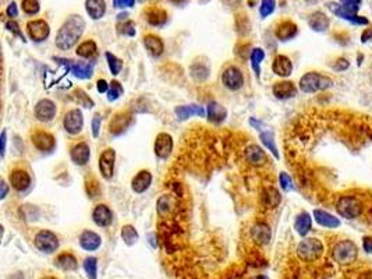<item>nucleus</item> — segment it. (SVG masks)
I'll return each instance as SVG.
<instances>
[{"instance_id":"f257e3e1","label":"nucleus","mask_w":372,"mask_h":279,"mask_svg":"<svg viewBox=\"0 0 372 279\" xmlns=\"http://www.w3.org/2000/svg\"><path fill=\"white\" fill-rule=\"evenodd\" d=\"M85 21L81 16L72 14L66 20L64 24L60 27L59 33L56 35V46L62 51H68L78 42L81 35L84 34Z\"/></svg>"},{"instance_id":"f03ea898","label":"nucleus","mask_w":372,"mask_h":279,"mask_svg":"<svg viewBox=\"0 0 372 279\" xmlns=\"http://www.w3.org/2000/svg\"><path fill=\"white\" fill-rule=\"evenodd\" d=\"M300 90L306 94L325 91L333 87V80L318 72H310L300 78Z\"/></svg>"},{"instance_id":"7ed1b4c3","label":"nucleus","mask_w":372,"mask_h":279,"mask_svg":"<svg viewBox=\"0 0 372 279\" xmlns=\"http://www.w3.org/2000/svg\"><path fill=\"white\" fill-rule=\"evenodd\" d=\"M324 243L316 239V237H308L304 239L298 243L297 246V255L301 261L306 262H312L320 258V255L324 254Z\"/></svg>"},{"instance_id":"20e7f679","label":"nucleus","mask_w":372,"mask_h":279,"mask_svg":"<svg viewBox=\"0 0 372 279\" xmlns=\"http://www.w3.org/2000/svg\"><path fill=\"white\" fill-rule=\"evenodd\" d=\"M332 254L340 265H350L358 258V247L352 240H342L333 247Z\"/></svg>"},{"instance_id":"39448f33","label":"nucleus","mask_w":372,"mask_h":279,"mask_svg":"<svg viewBox=\"0 0 372 279\" xmlns=\"http://www.w3.org/2000/svg\"><path fill=\"white\" fill-rule=\"evenodd\" d=\"M338 214L346 219H356L362 212V202L354 195H342L336 202Z\"/></svg>"},{"instance_id":"423d86ee","label":"nucleus","mask_w":372,"mask_h":279,"mask_svg":"<svg viewBox=\"0 0 372 279\" xmlns=\"http://www.w3.org/2000/svg\"><path fill=\"white\" fill-rule=\"evenodd\" d=\"M54 62L63 65L67 69V72H72L77 78L81 80H88L94 76V66L84 62H74V60H67L62 58H53Z\"/></svg>"},{"instance_id":"0eeeda50","label":"nucleus","mask_w":372,"mask_h":279,"mask_svg":"<svg viewBox=\"0 0 372 279\" xmlns=\"http://www.w3.org/2000/svg\"><path fill=\"white\" fill-rule=\"evenodd\" d=\"M35 247L46 254H52L58 250L59 247V239L58 236L50 232V230H40L35 234Z\"/></svg>"},{"instance_id":"6e6552de","label":"nucleus","mask_w":372,"mask_h":279,"mask_svg":"<svg viewBox=\"0 0 372 279\" xmlns=\"http://www.w3.org/2000/svg\"><path fill=\"white\" fill-rule=\"evenodd\" d=\"M326 7L334 14V16H338V17L342 20H346V21L352 23L354 26H368V24H370L368 19L362 17V16H358V14H354L352 13V12H348V10H346L340 3L329 2L326 5Z\"/></svg>"},{"instance_id":"1a4fd4ad","label":"nucleus","mask_w":372,"mask_h":279,"mask_svg":"<svg viewBox=\"0 0 372 279\" xmlns=\"http://www.w3.org/2000/svg\"><path fill=\"white\" fill-rule=\"evenodd\" d=\"M244 159L248 165L254 168H262L268 163V155L264 149L256 144H250L244 149Z\"/></svg>"},{"instance_id":"9d476101","label":"nucleus","mask_w":372,"mask_h":279,"mask_svg":"<svg viewBox=\"0 0 372 279\" xmlns=\"http://www.w3.org/2000/svg\"><path fill=\"white\" fill-rule=\"evenodd\" d=\"M26 33L34 42H42L49 37L50 27L45 20H32V21H28V24H26Z\"/></svg>"},{"instance_id":"9b49d317","label":"nucleus","mask_w":372,"mask_h":279,"mask_svg":"<svg viewBox=\"0 0 372 279\" xmlns=\"http://www.w3.org/2000/svg\"><path fill=\"white\" fill-rule=\"evenodd\" d=\"M82 126H84V117H82V112L80 109H72L66 113L64 119H63V127L68 134L76 136L81 133Z\"/></svg>"},{"instance_id":"f8f14e48","label":"nucleus","mask_w":372,"mask_h":279,"mask_svg":"<svg viewBox=\"0 0 372 279\" xmlns=\"http://www.w3.org/2000/svg\"><path fill=\"white\" fill-rule=\"evenodd\" d=\"M222 81L223 84H224V87L228 88V90H232V91L240 90L242 85H244V77H242V70L234 67V66L228 67V69L223 72Z\"/></svg>"},{"instance_id":"ddd939ff","label":"nucleus","mask_w":372,"mask_h":279,"mask_svg":"<svg viewBox=\"0 0 372 279\" xmlns=\"http://www.w3.org/2000/svg\"><path fill=\"white\" fill-rule=\"evenodd\" d=\"M114 159H116V152L114 149L108 148L99 156V170L106 180H110L114 170Z\"/></svg>"},{"instance_id":"4468645a","label":"nucleus","mask_w":372,"mask_h":279,"mask_svg":"<svg viewBox=\"0 0 372 279\" xmlns=\"http://www.w3.org/2000/svg\"><path fill=\"white\" fill-rule=\"evenodd\" d=\"M250 236H251V239L256 244L265 246V244H268L269 241H270L272 232H270V227H269L268 223H265V222H256L254 226L250 229Z\"/></svg>"},{"instance_id":"2eb2a0df","label":"nucleus","mask_w":372,"mask_h":279,"mask_svg":"<svg viewBox=\"0 0 372 279\" xmlns=\"http://www.w3.org/2000/svg\"><path fill=\"white\" fill-rule=\"evenodd\" d=\"M56 105L50 99H42L35 106V117L40 122H50L56 116Z\"/></svg>"},{"instance_id":"dca6fc26","label":"nucleus","mask_w":372,"mask_h":279,"mask_svg":"<svg viewBox=\"0 0 372 279\" xmlns=\"http://www.w3.org/2000/svg\"><path fill=\"white\" fill-rule=\"evenodd\" d=\"M154 149H155V154H156L158 158L166 159L172 154V151H173V138H172V136L168 134V133L158 134Z\"/></svg>"},{"instance_id":"f3484780","label":"nucleus","mask_w":372,"mask_h":279,"mask_svg":"<svg viewBox=\"0 0 372 279\" xmlns=\"http://www.w3.org/2000/svg\"><path fill=\"white\" fill-rule=\"evenodd\" d=\"M92 221L95 222V225L99 227H108L112 225L113 221V214H112L110 208L104 204H99L92 211Z\"/></svg>"},{"instance_id":"a211bd4d","label":"nucleus","mask_w":372,"mask_h":279,"mask_svg":"<svg viewBox=\"0 0 372 279\" xmlns=\"http://www.w3.org/2000/svg\"><path fill=\"white\" fill-rule=\"evenodd\" d=\"M32 144L40 149V151H52L54 148V137L48 133V131H35L31 137Z\"/></svg>"},{"instance_id":"6ab92c4d","label":"nucleus","mask_w":372,"mask_h":279,"mask_svg":"<svg viewBox=\"0 0 372 279\" xmlns=\"http://www.w3.org/2000/svg\"><path fill=\"white\" fill-rule=\"evenodd\" d=\"M298 33V28L296 26V23H293L292 20H284L278 24L274 35L279 41H290L293 39Z\"/></svg>"},{"instance_id":"aec40b11","label":"nucleus","mask_w":372,"mask_h":279,"mask_svg":"<svg viewBox=\"0 0 372 279\" xmlns=\"http://www.w3.org/2000/svg\"><path fill=\"white\" fill-rule=\"evenodd\" d=\"M272 70L276 76L279 77H288L292 72H293V63L292 60L284 56V55H278L276 58L274 59V63H272Z\"/></svg>"},{"instance_id":"412c9836","label":"nucleus","mask_w":372,"mask_h":279,"mask_svg":"<svg viewBox=\"0 0 372 279\" xmlns=\"http://www.w3.org/2000/svg\"><path fill=\"white\" fill-rule=\"evenodd\" d=\"M10 184L17 191H24L31 184V177L22 169H14L10 173Z\"/></svg>"},{"instance_id":"4be33fe9","label":"nucleus","mask_w":372,"mask_h":279,"mask_svg":"<svg viewBox=\"0 0 372 279\" xmlns=\"http://www.w3.org/2000/svg\"><path fill=\"white\" fill-rule=\"evenodd\" d=\"M90 156H91V151H90V147L85 143L76 144L72 148V151H70L72 161L76 165H78V166L86 165V162L90 161Z\"/></svg>"},{"instance_id":"5701e85b","label":"nucleus","mask_w":372,"mask_h":279,"mask_svg":"<svg viewBox=\"0 0 372 279\" xmlns=\"http://www.w3.org/2000/svg\"><path fill=\"white\" fill-rule=\"evenodd\" d=\"M280 201H282V195H280V193H279V190H278V188L269 186V187H265L264 190H262V193H261L262 207L274 209V208L279 207Z\"/></svg>"},{"instance_id":"b1692460","label":"nucleus","mask_w":372,"mask_h":279,"mask_svg":"<svg viewBox=\"0 0 372 279\" xmlns=\"http://www.w3.org/2000/svg\"><path fill=\"white\" fill-rule=\"evenodd\" d=\"M274 91V95L278 99H290V98H294L297 95V88L296 85L292 81H280V83H276L272 88Z\"/></svg>"},{"instance_id":"393cba45","label":"nucleus","mask_w":372,"mask_h":279,"mask_svg":"<svg viewBox=\"0 0 372 279\" xmlns=\"http://www.w3.org/2000/svg\"><path fill=\"white\" fill-rule=\"evenodd\" d=\"M102 239L98 233L92 232V230H85L80 236V244L81 247L86 250V251H95L100 247Z\"/></svg>"},{"instance_id":"a878e982","label":"nucleus","mask_w":372,"mask_h":279,"mask_svg":"<svg viewBox=\"0 0 372 279\" xmlns=\"http://www.w3.org/2000/svg\"><path fill=\"white\" fill-rule=\"evenodd\" d=\"M308 26L315 33H325L330 26V21L326 17V14L322 12H315L308 19Z\"/></svg>"},{"instance_id":"bb28decb","label":"nucleus","mask_w":372,"mask_h":279,"mask_svg":"<svg viewBox=\"0 0 372 279\" xmlns=\"http://www.w3.org/2000/svg\"><path fill=\"white\" fill-rule=\"evenodd\" d=\"M314 218L316 223H320V226L329 227V229H334V227L340 226V219L336 218L334 215H332L328 211L324 209H314Z\"/></svg>"},{"instance_id":"cd10ccee","label":"nucleus","mask_w":372,"mask_h":279,"mask_svg":"<svg viewBox=\"0 0 372 279\" xmlns=\"http://www.w3.org/2000/svg\"><path fill=\"white\" fill-rule=\"evenodd\" d=\"M152 183V175H150L148 170H141L138 172L136 177L132 179L131 182V188L137 193V194H141L144 193L145 190H148V187Z\"/></svg>"},{"instance_id":"c85d7f7f","label":"nucleus","mask_w":372,"mask_h":279,"mask_svg":"<svg viewBox=\"0 0 372 279\" xmlns=\"http://www.w3.org/2000/svg\"><path fill=\"white\" fill-rule=\"evenodd\" d=\"M177 117H178V120H186V119H188V117L192 116H200L204 117L205 116V109H204L202 106H198V105H183V106H177L176 109Z\"/></svg>"},{"instance_id":"c756f323","label":"nucleus","mask_w":372,"mask_h":279,"mask_svg":"<svg viewBox=\"0 0 372 279\" xmlns=\"http://www.w3.org/2000/svg\"><path fill=\"white\" fill-rule=\"evenodd\" d=\"M144 45L145 48H146V51H148L152 56H155V58H159L164 51V41L159 38V37H156V35H154V34L145 35Z\"/></svg>"},{"instance_id":"7c9ffc66","label":"nucleus","mask_w":372,"mask_h":279,"mask_svg":"<svg viewBox=\"0 0 372 279\" xmlns=\"http://www.w3.org/2000/svg\"><path fill=\"white\" fill-rule=\"evenodd\" d=\"M145 16H146V21L152 27H162L168 21V13L160 7H150L145 12Z\"/></svg>"},{"instance_id":"2f4dec72","label":"nucleus","mask_w":372,"mask_h":279,"mask_svg":"<svg viewBox=\"0 0 372 279\" xmlns=\"http://www.w3.org/2000/svg\"><path fill=\"white\" fill-rule=\"evenodd\" d=\"M85 10L92 20H99L106 13V3L104 0H85Z\"/></svg>"},{"instance_id":"473e14b6","label":"nucleus","mask_w":372,"mask_h":279,"mask_svg":"<svg viewBox=\"0 0 372 279\" xmlns=\"http://www.w3.org/2000/svg\"><path fill=\"white\" fill-rule=\"evenodd\" d=\"M131 123V116L128 113H118L114 115V117L110 120L109 123V130L113 134H120L122 131L126 130Z\"/></svg>"},{"instance_id":"72a5a7b5","label":"nucleus","mask_w":372,"mask_h":279,"mask_svg":"<svg viewBox=\"0 0 372 279\" xmlns=\"http://www.w3.org/2000/svg\"><path fill=\"white\" fill-rule=\"evenodd\" d=\"M311 227H312V218H311V215L306 212V211H302L301 214L297 215L296 222H294V229H296L297 233L300 234V236H307L310 233V230H311Z\"/></svg>"},{"instance_id":"f704fd0d","label":"nucleus","mask_w":372,"mask_h":279,"mask_svg":"<svg viewBox=\"0 0 372 279\" xmlns=\"http://www.w3.org/2000/svg\"><path fill=\"white\" fill-rule=\"evenodd\" d=\"M206 115H208L209 122L212 123L219 124L222 123L223 120L228 116V111L223 108L222 105L216 104V102H210L208 105V109H206Z\"/></svg>"},{"instance_id":"c9c22d12","label":"nucleus","mask_w":372,"mask_h":279,"mask_svg":"<svg viewBox=\"0 0 372 279\" xmlns=\"http://www.w3.org/2000/svg\"><path fill=\"white\" fill-rule=\"evenodd\" d=\"M54 265L59 266L63 271H76L78 262L76 260V257L70 253H62L58 255V258L54 260Z\"/></svg>"},{"instance_id":"e433bc0d","label":"nucleus","mask_w":372,"mask_h":279,"mask_svg":"<svg viewBox=\"0 0 372 279\" xmlns=\"http://www.w3.org/2000/svg\"><path fill=\"white\" fill-rule=\"evenodd\" d=\"M260 140L262 141V144L268 148V151L272 152V155L279 159V151H278V147H276V143H274V136L272 131H262L260 134Z\"/></svg>"},{"instance_id":"4c0bfd02","label":"nucleus","mask_w":372,"mask_h":279,"mask_svg":"<svg viewBox=\"0 0 372 279\" xmlns=\"http://www.w3.org/2000/svg\"><path fill=\"white\" fill-rule=\"evenodd\" d=\"M98 52V48H96V44L94 41H85L82 44H80L77 46V56H81V58H92L94 55H96Z\"/></svg>"},{"instance_id":"58836bf2","label":"nucleus","mask_w":372,"mask_h":279,"mask_svg":"<svg viewBox=\"0 0 372 279\" xmlns=\"http://www.w3.org/2000/svg\"><path fill=\"white\" fill-rule=\"evenodd\" d=\"M122 239L127 246H134L138 241V233L131 225H126L122 227Z\"/></svg>"},{"instance_id":"ea45409f","label":"nucleus","mask_w":372,"mask_h":279,"mask_svg":"<svg viewBox=\"0 0 372 279\" xmlns=\"http://www.w3.org/2000/svg\"><path fill=\"white\" fill-rule=\"evenodd\" d=\"M251 66H252V69H254L255 74H256V77H260V72H261V63L262 60L265 59V52L262 51L261 48H256L254 49L252 52H251Z\"/></svg>"},{"instance_id":"a19ab883","label":"nucleus","mask_w":372,"mask_h":279,"mask_svg":"<svg viewBox=\"0 0 372 279\" xmlns=\"http://www.w3.org/2000/svg\"><path fill=\"white\" fill-rule=\"evenodd\" d=\"M84 269L90 279H96L98 276V260L95 257H88L84 261Z\"/></svg>"},{"instance_id":"79ce46f5","label":"nucleus","mask_w":372,"mask_h":279,"mask_svg":"<svg viewBox=\"0 0 372 279\" xmlns=\"http://www.w3.org/2000/svg\"><path fill=\"white\" fill-rule=\"evenodd\" d=\"M106 59H108V65H109V69L113 76H118V73L122 72V67H123V62L118 59L114 55H112L110 52H106Z\"/></svg>"},{"instance_id":"37998d69","label":"nucleus","mask_w":372,"mask_h":279,"mask_svg":"<svg viewBox=\"0 0 372 279\" xmlns=\"http://www.w3.org/2000/svg\"><path fill=\"white\" fill-rule=\"evenodd\" d=\"M21 6H22V12L28 16H34L40 12V0H22L21 2Z\"/></svg>"},{"instance_id":"c03bdc74","label":"nucleus","mask_w":372,"mask_h":279,"mask_svg":"<svg viewBox=\"0 0 372 279\" xmlns=\"http://www.w3.org/2000/svg\"><path fill=\"white\" fill-rule=\"evenodd\" d=\"M276 9V0H262L261 6H260V14L261 17H268L274 13Z\"/></svg>"},{"instance_id":"a18cd8bd","label":"nucleus","mask_w":372,"mask_h":279,"mask_svg":"<svg viewBox=\"0 0 372 279\" xmlns=\"http://www.w3.org/2000/svg\"><path fill=\"white\" fill-rule=\"evenodd\" d=\"M123 94V87L118 84V81H112L110 87H109V91H108V99L109 101H116L120 98V95Z\"/></svg>"},{"instance_id":"49530a36","label":"nucleus","mask_w":372,"mask_h":279,"mask_svg":"<svg viewBox=\"0 0 372 279\" xmlns=\"http://www.w3.org/2000/svg\"><path fill=\"white\" fill-rule=\"evenodd\" d=\"M339 3L344 7L346 10H348V12H352V13L354 14H357L360 9H361L362 0H339Z\"/></svg>"},{"instance_id":"de8ad7c7","label":"nucleus","mask_w":372,"mask_h":279,"mask_svg":"<svg viewBox=\"0 0 372 279\" xmlns=\"http://www.w3.org/2000/svg\"><path fill=\"white\" fill-rule=\"evenodd\" d=\"M279 183H280V187L284 191H290L293 188V180H292V177L286 172H282L280 175H279Z\"/></svg>"},{"instance_id":"09e8293b","label":"nucleus","mask_w":372,"mask_h":279,"mask_svg":"<svg viewBox=\"0 0 372 279\" xmlns=\"http://www.w3.org/2000/svg\"><path fill=\"white\" fill-rule=\"evenodd\" d=\"M348 67H350V63L344 58H339L334 62V65L332 66V69L334 72H346Z\"/></svg>"},{"instance_id":"8fccbe9b","label":"nucleus","mask_w":372,"mask_h":279,"mask_svg":"<svg viewBox=\"0 0 372 279\" xmlns=\"http://www.w3.org/2000/svg\"><path fill=\"white\" fill-rule=\"evenodd\" d=\"M6 28L8 31H12L13 34H16V35H18L22 41H26V39H24V35H22V33L20 31V27H18V24H17L16 21H8L6 24Z\"/></svg>"},{"instance_id":"3c124183","label":"nucleus","mask_w":372,"mask_h":279,"mask_svg":"<svg viewBox=\"0 0 372 279\" xmlns=\"http://www.w3.org/2000/svg\"><path fill=\"white\" fill-rule=\"evenodd\" d=\"M100 123H102V119H100V116H99V115L94 116V119H92V134H94L95 138L99 136V131H100Z\"/></svg>"},{"instance_id":"603ef678","label":"nucleus","mask_w":372,"mask_h":279,"mask_svg":"<svg viewBox=\"0 0 372 279\" xmlns=\"http://www.w3.org/2000/svg\"><path fill=\"white\" fill-rule=\"evenodd\" d=\"M114 7L118 9H127V7H132L136 5V0H113Z\"/></svg>"},{"instance_id":"864d4df0","label":"nucleus","mask_w":372,"mask_h":279,"mask_svg":"<svg viewBox=\"0 0 372 279\" xmlns=\"http://www.w3.org/2000/svg\"><path fill=\"white\" fill-rule=\"evenodd\" d=\"M6 13H7V16H8V17H12V19H14V17H17V16H18V9H17L16 2H12V3L7 6Z\"/></svg>"},{"instance_id":"5fc2aeb1","label":"nucleus","mask_w":372,"mask_h":279,"mask_svg":"<svg viewBox=\"0 0 372 279\" xmlns=\"http://www.w3.org/2000/svg\"><path fill=\"white\" fill-rule=\"evenodd\" d=\"M123 34H126V35H130V37H132L134 34H136V26H134V23L132 21H127L126 24L123 26Z\"/></svg>"},{"instance_id":"6e6d98bb","label":"nucleus","mask_w":372,"mask_h":279,"mask_svg":"<svg viewBox=\"0 0 372 279\" xmlns=\"http://www.w3.org/2000/svg\"><path fill=\"white\" fill-rule=\"evenodd\" d=\"M362 248L364 251L368 254H372V237L371 236H366L362 239Z\"/></svg>"},{"instance_id":"4d7b16f0","label":"nucleus","mask_w":372,"mask_h":279,"mask_svg":"<svg viewBox=\"0 0 372 279\" xmlns=\"http://www.w3.org/2000/svg\"><path fill=\"white\" fill-rule=\"evenodd\" d=\"M109 87H110V84H108L106 80H99L98 83H96V90H98V92H100V94L109 91Z\"/></svg>"},{"instance_id":"13d9d810","label":"nucleus","mask_w":372,"mask_h":279,"mask_svg":"<svg viewBox=\"0 0 372 279\" xmlns=\"http://www.w3.org/2000/svg\"><path fill=\"white\" fill-rule=\"evenodd\" d=\"M372 39V27H370V28H366L364 31H362V34H361V42L362 44H366L368 41H371Z\"/></svg>"},{"instance_id":"bf43d9fd","label":"nucleus","mask_w":372,"mask_h":279,"mask_svg":"<svg viewBox=\"0 0 372 279\" xmlns=\"http://www.w3.org/2000/svg\"><path fill=\"white\" fill-rule=\"evenodd\" d=\"M0 143H2V156H4V152H6V130H3V133H2Z\"/></svg>"},{"instance_id":"052dcab7","label":"nucleus","mask_w":372,"mask_h":279,"mask_svg":"<svg viewBox=\"0 0 372 279\" xmlns=\"http://www.w3.org/2000/svg\"><path fill=\"white\" fill-rule=\"evenodd\" d=\"M0 186H2V193H0V198L3 200V198H4V197L7 195V191H8V186H7V183L4 182V180H2V184H0Z\"/></svg>"},{"instance_id":"680f3d73","label":"nucleus","mask_w":372,"mask_h":279,"mask_svg":"<svg viewBox=\"0 0 372 279\" xmlns=\"http://www.w3.org/2000/svg\"><path fill=\"white\" fill-rule=\"evenodd\" d=\"M358 279H372V271H364L360 273Z\"/></svg>"},{"instance_id":"e2e57ef3","label":"nucleus","mask_w":372,"mask_h":279,"mask_svg":"<svg viewBox=\"0 0 372 279\" xmlns=\"http://www.w3.org/2000/svg\"><path fill=\"white\" fill-rule=\"evenodd\" d=\"M170 2H173V3H177V5H180V3H183L184 0H170Z\"/></svg>"},{"instance_id":"0e129e2a","label":"nucleus","mask_w":372,"mask_h":279,"mask_svg":"<svg viewBox=\"0 0 372 279\" xmlns=\"http://www.w3.org/2000/svg\"><path fill=\"white\" fill-rule=\"evenodd\" d=\"M42 279H58V278H54V276H45V278H42Z\"/></svg>"},{"instance_id":"69168bd1","label":"nucleus","mask_w":372,"mask_h":279,"mask_svg":"<svg viewBox=\"0 0 372 279\" xmlns=\"http://www.w3.org/2000/svg\"><path fill=\"white\" fill-rule=\"evenodd\" d=\"M252 279H266L265 276H256V278H252Z\"/></svg>"}]
</instances>
